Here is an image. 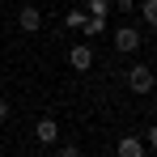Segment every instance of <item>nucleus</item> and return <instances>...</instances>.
<instances>
[{"mask_svg":"<svg viewBox=\"0 0 157 157\" xmlns=\"http://www.w3.org/2000/svg\"><path fill=\"white\" fill-rule=\"evenodd\" d=\"M110 43H115V51L119 55H132V51H140V26H115V34H110Z\"/></svg>","mask_w":157,"mask_h":157,"instance_id":"1","label":"nucleus"},{"mask_svg":"<svg viewBox=\"0 0 157 157\" xmlns=\"http://www.w3.org/2000/svg\"><path fill=\"white\" fill-rule=\"evenodd\" d=\"M153 85H157V77H153L149 64H132L128 68V89L132 94H153Z\"/></svg>","mask_w":157,"mask_h":157,"instance_id":"2","label":"nucleus"},{"mask_svg":"<svg viewBox=\"0 0 157 157\" xmlns=\"http://www.w3.org/2000/svg\"><path fill=\"white\" fill-rule=\"evenodd\" d=\"M94 59H98V55H94V47H85V43H77V47L68 51V64H72V72H89V68H94Z\"/></svg>","mask_w":157,"mask_h":157,"instance_id":"3","label":"nucleus"},{"mask_svg":"<svg viewBox=\"0 0 157 157\" xmlns=\"http://www.w3.org/2000/svg\"><path fill=\"white\" fill-rule=\"evenodd\" d=\"M17 26H21V34H38V30H43V13H38L34 4H21V13H17Z\"/></svg>","mask_w":157,"mask_h":157,"instance_id":"4","label":"nucleus"},{"mask_svg":"<svg viewBox=\"0 0 157 157\" xmlns=\"http://www.w3.org/2000/svg\"><path fill=\"white\" fill-rule=\"evenodd\" d=\"M34 140H38V144H55V140H59V123H55L51 115H43V119L34 123Z\"/></svg>","mask_w":157,"mask_h":157,"instance_id":"5","label":"nucleus"},{"mask_svg":"<svg viewBox=\"0 0 157 157\" xmlns=\"http://www.w3.org/2000/svg\"><path fill=\"white\" fill-rule=\"evenodd\" d=\"M115 153H119V157H144V153H149V144H144L140 136H123V140L115 144Z\"/></svg>","mask_w":157,"mask_h":157,"instance_id":"6","label":"nucleus"},{"mask_svg":"<svg viewBox=\"0 0 157 157\" xmlns=\"http://www.w3.org/2000/svg\"><path fill=\"white\" fill-rule=\"evenodd\" d=\"M136 13H140V21H144V26L157 30V0H136Z\"/></svg>","mask_w":157,"mask_h":157,"instance_id":"7","label":"nucleus"},{"mask_svg":"<svg viewBox=\"0 0 157 157\" xmlns=\"http://www.w3.org/2000/svg\"><path fill=\"white\" fill-rule=\"evenodd\" d=\"M106 17H85V26H81V34H85V38H98V34H106Z\"/></svg>","mask_w":157,"mask_h":157,"instance_id":"8","label":"nucleus"},{"mask_svg":"<svg viewBox=\"0 0 157 157\" xmlns=\"http://www.w3.org/2000/svg\"><path fill=\"white\" fill-rule=\"evenodd\" d=\"M85 13L89 17H106L110 13V0H85Z\"/></svg>","mask_w":157,"mask_h":157,"instance_id":"9","label":"nucleus"},{"mask_svg":"<svg viewBox=\"0 0 157 157\" xmlns=\"http://www.w3.org/2000/svg\"><path fill=\"white\" fill-rule=\"evenodd\" d=\"M85 17H89L85 9H72V13L64 17V26H68V30H81V26H85Z\"/></svg>","mask_w":157,"mask_h":157,"instance_id":"10","label":"nucleus"},{"mask_svg":"<svg viewBox=\"0 0 157 157\" xmlns=\"http://www.w3.org/2000/svg\"><path fill=\"white\" fill-rule=\"evenodd\" d=\"M144 144H149V153H157V123L144 132Z\"/></svg>","mask_w":157,"mask_h":157,"instance_id":"11","label":"nucleus"},{"mask_svg":"<svg viewBox=\"0 0 157 157\" xmlns=\"http://www.w3.org/2000/svg\"><path fill=\"white\" fill-rule=\"evenodd\" d=\"M110 4H115L119 13H136V0H110Z\"/></svg>","mask_w":157,"mask_h":157,"instance_id":"12","label":"nucleus"},{"mask_svg":"<svg viewBox=\"0 0 157 157\" xmlns=\"http://www.w3.org/2000/svg\"><path fill=\"white\" fill-rule=\"evenodd\" d=\"M4 119H9V102L0 98V123H4Z\"/></svg>","mask_w":157,"mask_h":157,"instance_id":"13","label":"nucleus"},{"mask_svg":"<svg viewBox=\"0 0 157 157\" xmlns=\"http://www.w3.org/2000/svg\"><path fill=\"white\" fill-rule=\"evenodd\" d=\"M0 89H4V81H0Z\"/></svg>","mask_w":157,"mask_h":157,"instance_id":"14","label":"nucleus"},{"mask_svg":"<svg viewBox=\"0 0 157 157\" xmlns=\"http://www.w3.org/2000/svg\"><path fill=\"white\" fill-rule=\"evenodd\" d=\"M153 89H157V85H153Z\"/></svg>","mask_w":157,"mask_h":157,"instance_id":"15","label":"nucleus"}]
</instances>
